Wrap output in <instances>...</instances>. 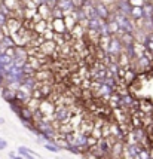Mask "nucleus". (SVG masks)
<instances>
[{
    "label": "nucleus",
    "mask_w": 153,
    "mask_h": 159,
    "mask_svg": "<svg viewBox=\"0 0 153 159\" xmlns=\"http://www.w3.org/2000/svg\"><path fill=\"white\" fill-rule=\"evenodd\" d=\"M55 109H56V104L55 101H52V100H49V98H45L40 101V106H39V110L43 113V116H54V113H55Z\"/></svg>",
    "instance_id": "obj_1"
},
{
    "label": "nucleus",
    "mask_w": 153,
    "mask_h": 159,
    "mask_svg": "<svg viewBox=\"0 0 153 159\" xmlns=\"http://www.w3.org/2000/svg\"><path fill=\"white\" fill-rule=\"evenodd\" d=\"M49 28H51V30H54V33H55V34H65V33H69L64 18L51 20L49 21Z\"/></svg>",
    "instance_id": "obj_2"
},
{
    "label": "nucleus",
    "mask_w": 153,
    "mask_h": 159,
    "mask_svg": "<svg viewBox=\"0 0 153 159\" xmlns=\"http://www.w3.org/2000/svg\"><path fill=\"white\" fill-rule=\"evenodd\" d=\"M94 6H95L98 18H101V20H104V21H109L111 18V12H110V9H109V6H107L106 3L98 2V0H94Z\"/></svg>",
    "instance_id": "obj_3"
},
{
    "label": "nucleus",
    "mask_w": 153,
    "mask_h": 159,
    "mask_svg": "<svg viewBox=\"0 0 153 159\" xmlns=\"http://www.w3.org/2000/svg\"><path fill=\"white\" fill-rule=\"evenodd\" d=\"M152 62L146 55H143L141 58L135 60V70L137 71H147V70L152 69Z\"/></svg>",
    "instance_id": "obj_4"
},
{
    "label": "nucleus",
    "mask_w": 153,
    "mask_h": 159,
    "mask_svg": "<svg viewBox=\"0 0 153 159\" xmlns=\"http://www.w3.org/2000/svg\"><path fill=\"white\" fill-rule=\"evenodd\" d=\"M7 30H9V33H11V36L16 34L20 30H21L24 25H22V22L20 20H16V18H14V16H11L9 18V21H7Z\"/></svg>",
    "instance_id": "obj_5"
},
{
    "label": "nucleus",
    "mask_w": 153,
    "mask_h": 159,
    "mask_svg": "<svg viewBox=\"0 0 153 159\" xmlns=\"http://www.w3.org/2000/svg\"><path fill=\"white\" fill-rule=\"evenodd\" d=\"M124 147H125V141H116L110 152V159H122Z\"/></svg>",
    "instance_id": "obj_6"
},
{
    "label": "nucleus",
    "mask_w": 153,
    "mask_h": 159,
    "mask_svg": "<svg viewBox=\"0 0 153 159\" xmlns=\"http://www.w3.org/2000/svg\"><path fill=\"white\" fill-rule=\"evenodd\" d=\"M116 9H118L119 12H122L124 15L129 16L132 11V6H131V3H129V0H116Z\"/></svg>",
    "instance_id": "obj_7"
},
{
    "label": "nucleus",
    "mask_w": 153,
    "mask_h": 159,
    "mask_svg": "<svg viewBox=\"0 0 153 159\" xmlns=\"http://www.w3.org/2000/svg\"><path fill=\"white\" fill-rule=\"evenodd\" d=\"M2 97L5 101L7 103H12L16 100V91L12 89V88H9V86H5V88H2Z\"/></svg>",
    "instance_id": "obj_8"
},
{
    "label": "nucleus",
    "mask_w": 153,
    "mask_h": 159,
    "mask_svg": "<svg viewBox=\"0 0 153 159\" xmlns=\"http://www.w3.org/2000/svg\"><path fill=\"white\" fill-rule=\"evenodd\" d=\"M56 49H58V45L55 43V40H46L42 46H40V51H42L43 54H46V55L54 54Z\"/></svg>",
    "instance_id": "obj_9"
},
{
    "label": "nucleus",
    "mask_w": 153,
    "mask_h": 159,
    "mask_svg": "<svg viewBox=\"0 0 153 159\" xmlns=\"http://www.w3.org/2000/svg\"><path fill=\"white\" fill-rule=\"evenodd\" d=\"M138 110H141L146 115H152L153 113V103L150 100H144V98H140L138 103Z\"/></svg>",
    "instance_id": "obj_10"
},
{
    "label": "nucleus",
    "mask_w": 153,
    "mask_h": 159,
    "mask_svg": "<svg viewBox=\"0 0 153 159\" xmlns=\"http://www.w3.org/2000/svg\"><path fill=\"white\" fill-rule=\"evenodd\" d=\"M18 116H20L21 120H27V122H33V124H34V111L30 110L27 106H24V107H22Z\"/></svg>",
    "instance_id": "obj_11"
},
{
    "label": "nucleus",
    "mask_w": 153,
    "mask_h": 159,
    "mask_svg": "<svg viewBox=\"0 0 153 159\" xmlns=\"http://www.w3.org/2000/svg\"><path fill=\"white\" fill-rule=\"evenodd\" d=\"M64 14H71L74 11V6H73V0H58V6Z\"/></svg>",
    "instance_id": "obj_12"
},
{
    "label": "nucleus",
    "mask_w": 153,
    "mask_h": 159,
    "mask_svg": "<svg viewBox=\"0 0 153 159\" xmlns=\"http://www.w3.org/2000/svg\"><path fill=\"white\" fill-rule=\"evenodd\" d=\"M51 12H52V9L46 5V3H43V5H40V6L37 7V14L42 16V20H52V16H51Z\"/></svg>",
    "instance_id": "obj_13"
},
{
    "label": "nucleus",
    "mask_w": 153,
    "mask_h": 159,
    "mask_svg": "<svg viewBox=\"0 0 153 159\" xmlns=\"http://www.w3.org/2000/svg\"><path fill=\"white\" fill-rule=\"evenodd\" d=\"M86 31H88L86 28L82 27L80 24H77L76 27L71 30V34H73V37H76L77 40H83V37L86 36Z\"/></svg>",
    "instance_id": "obj_14"
},
{
    "label": "nucleus",
    "mask_w": 153,
    "mask_h": 159,
    "mask_svg": "<svg viewBox=\"0 0 153 159\" xmlns=\"http://www.w3.org/2000/svg\"><path fill=\"white\" fill-rule=\"evenodd\" d=\"M137 70H134V69H129L128 71H126V75L125 77H124V83H125V86H129L131 83H134V80L137 79Z\"/></svg>",
    "instance_id": "obj_15"
},
{
    "label": "nucleus",
    "mask_w": 153,
    "mask_h": 159,
    "mask_svg": "<svg viewBox=\"0 0 153 159\" xmlns=\"http://www.w3.org/2000/svg\"><path fill=\"white\" fill-rule=\"evenodd\" d=\"M120 37V40L124 43V46H132V45H135V36L132 34V33H124L122 36H119Z\"/></svg>",
    "instance_id": "obj_16"
},
{
    "label": "nucleus",
    "mask_w": 153,
    "mask_h": 159,
    "mask_svg": "<svg viewBox=\"0 0 153 159\" xmlns=\"http://www.w3.org/2000/svg\"><path fill=\"white\" fill-rule=\"evenodd\" d=\"M34 25V31L36 33H40V34H43L46 30L49 28V21L46 20H40L39 22H36V24H33Z\"/></svg>",
    "instance_id": "obj_17"
},
{
    "label": "nucleus",
    "mask_w": 153,
    "mask_h": 159,
    "mask_svg": "<svg viewBox=\"0 0 153 159\" xmlns=\"http://www.w3.org/2000/svg\"><path fill=\"white\" fill-rule=\"evenodd\" d=\"M109 28H110L111 36H122L124 34L122 30H120V27H119V24L115 20H111V18L109 20Z\"/></svg>",
    "instance_id": "obj_18"
},
{
    "label": "nucleus",
    "mask_w": 153,
    "mask_h": 159,
    "mask_svg": "<svg viewBox=\"0 0 153 159\" xmlns=\"http://www.w3.org/2000/svg\"><path fill=\"white\" fill-rule=\"evenodd\" d=\"M129 16H131L135 22L140 21V20H143V18H144V9H143V7H132L131 15H129Z\"/></svg>",
    "instance_id": "obj_19"
},
{
    "label": "nucleus",
    "mask_w": 153,
    "mask_h": 159,
    "mask_svg": "<svg viewBox=\"0 0 153 159\" xmlns=\"http://www.w3.org/2000/svg\"><path fill=\"white\" fill-rule=\"evenodd\" d=\"M51 77H52V73L48 71V70H39V71L36 73V79H37L39 82H48Z\"/></svg>",
    "instance_id": "obj_20"
},
{
    "label": "nucleus",
    "mask_w": 153,
    "mask_h": 159,
    "mask_svg": "<svg viewBox=\"0 0 153 159\" xmlns=\"http://www.w3.org/2000/svg\"><path fill=\"white\" fill-rule=\"evenodd\" d=\"M15 58H21V60L28 61V58H30L28 51L25 48H22V46H16V48H15Z\"/></svg>",
    "instance_id": "obj_21"
},
{
    "label": "nucleus",
    "mask_w": 153,
    "mask_h": 159,
    "mask_svg": "<svg viewBox=\"0 0 153 159\" xmlns=\"http://www.w3.org/2000/svg\"><path fill=\"white\" fill-rule=\"evenodd\" d=\"M103 21L101 18H92L89 20V25H88V30H95V31H100L101 30V25H103Z\"/></svg>",
    "instance_id": "obj_22"
},
{
    "label": "nucleus",
    "mask_w": 153,
    "mask_h": 159,
    "mask_svg": "<svg viewBox=\"0 0 153 159\" xmlns=\"http://www.w3.org/2000/svg\"><path fill=\"white\" fill-rule=\"evenodd\" d=\"M64 21H65V25H67V30L69 31H71L73 28L77 25V21H76V18L73 16L71 14H67L65 16H64Z\"/></svg>",
    "instance_id": "obj_23"
},
{
    "label": "nucleus",
    "mask_w": 153,
    "mask_h": 159,
    "mask_svg": "<svg viewBox=\"0 0 153 159\" xmlns=\"http://www.w3.org/2000/svg\"><path fill=\"white\" fill-rule=\"evenodd\" d=\"M40 91H42L43 97L48 98L52 94V85H49L48 82H40Z\"/></svg>",
    "instance_id": "obj_24"
},
{
    "label": "nucleus",
    "mask_w": 153,
    "mask_h": 159,
    "mask_svg": "<svg viewBox=\"0 0 153 159\" xmlns=\"http://www.w3.org/2000/svg\"><path fill=\"white\" fill-rule=\"evenodd\" d=\"M0 42H2V45H3L5 48H16V43H15V40L12 39V36H5Z\"/></svg>",
    "instance_id": "obj_25"
},
{
    "label": "nucleus",
    "mask_w": 153,
    "mask_h": 159,
    "mask_svg": "<svg viewBox=\"0 0 153 159\" xmlns=\"http://www.w3.org/2000/svg\"><path fill=\"white\" fill-rule=\"evenodd\" d=\"M143 9H144V20H152L153 18V5L152 3H146V5L143 6Z\"/></svg>",
    "instance_id": "obj_26"
},
{
    "label": "nucleus",
    "mask_w": 153,
    "mask_h": 159,
    "mask_svg": "<svg viewBox=\"0 0 153 159\" xmlns=\"http://www.w3.org/2000/svg\"><path fill=\"white\" fill-rule=\"evenodd\" d=\"M100 34L103 37H111L110 28H109V21H103V25H101V30H100Z\"/></svg>",
    "instance_id": "obj_27"
},
{
    "label": "nucleus",
    "mask_w": 153,
    "mask_h": 159,
    "mask_svg": "<svg viewBox=\"0 0 153 159\" xmlns=\"http://www.w3.org/2000/svg\"><path fill=\"white\" fill-rule=\"evenodd\" d=\"M3 3H5V5L12 11V12H14L15 9L18 7V5H21V0H3Z\"/></svg>",
    "instance_id": "obj_28"
},
{
    "label": "nucleus",
    "mask_w": 153,
    "mask_h": 159,
    "mask_svg": "<svg viewBox=\"0 0 153 159\" xmlns=\"http://www.w3.org/2000/svg\"><path fill=\"white\" fill-rule=\"evenodd\" d=\"M28 64H30L36 71H39L40 67H42V66H40V61L37 60V57H30V58H28Z\"/></svg>",
    "instance_id": "obj_29"
},
{
    "label": "nucleus",
    "mask_w": 153,
    "mask_h": 159,
    "mask_svg": "<svg viewBox=\"0 0 153 159\" xmlns=\"http://www.w3.org/2000/svg\"><path fill=\"white\" fill-rule=\"evenodd\" d=\"M18 153H20L21 156H25V155H31V156H34V158L39 156L34 150H31V149H28V147H20V149H18Z\"/></svg>",
    "instance_id": "obj_30"
},
{
    "label": "nucleus",
    "mask_w": 153,
    "mask_h": 159,
    "mask_svg": "<svg viewBox=\"0 0 153 159\" xmlns=\"http://www.w3.org/2000/svg\"><path fill=\"white\" fill-rule=\"evenodd\" d=\"M51 16H52V20H56V18H64V16H65V14H64L60 7H55V9H52Z\"/></svg>",
    "instance_id": "obj_31"
},
{
    "label": "nucleus",
    "mask_w": 153,
    "mask_h": 159,
    "mask_svg": "<svg viewBox=\"0 0 153 159\" xmlns=\"http://www.w3.org/2000/svg\"><path fill=\"white\" fill-rule=\"evenodd\" d=\"M42 37L45 39V40H54V39H55V33H54V30L48 28V30L42 34Z\"/></svg>",
    "instance_id": "obj_32"
},
{
    "label": "nucleus",
    "mask_w": 153,
    "mask_h": 159,
    "mask_svg": "<svg viewBox=\"0 0 153 159\" xmlns=\"http://www.w3.org/2000/svg\"><path fill=\"white\" fill-rule=\"evenodd\" d=\"M43 146H45V149H46V150H49V152H54V153H56V152H60V150H61V149H60L55 143H46V144H43Z\"/></svg>",
    "instance_id": "obj_33"
},
{
    "label": "nucleus",
    "mask_w": 153,
    "mask_h": 159,
    "mask_svg": "<svg viewBox=\"0 0 153 159\" xmlns=\"http://www.w3.org/2000/svg\"><path fill=\"white\" fill-rule=\"evenodd\" d=\"M31 98H34V100H39V101L45 100V97H43V94H42V91H40V88H37V89H34L33 92H31Z\"/></svg>",
    "instance_id": "obj_34"
},
{
    "label": "nucleus",
    "mask_w": 153,
    "mask_h": 159,
    "mask_svg": "<svg viewBox=\"0 0 153 159\" xmlns=\"http://www.w3.org/2000/svg\"><path fill=\"white\" fill-rule=\"evenodd\" d=\"M129 3H131L132 7H143L144 5H146L144 0H129Z\"/></svg>",
    "instance_id": "obj_35"
},
{
    "label": "nucleus",
    "mask_w": 153,
    "mask_h": 159,
    "mask_svg": "<svg viewBox=\"0 0 153 159\" xmlns=\"http://www.w3.org/2000/svg\"><path fill=\"white\" fill-rule=\"evenodd\" d=\"M9 18H11V16H7V15H5V14H2V12H0V27L3 28L5 25H7Z\"/></svg>",
    "instance_id": "obj_36"
},
{
    "label": "nucleus",
    "mask_w": 153,
    "mask_h": 159,
    "mask_svg": "<svg viewBox=\"0 0 153 159\" xmlns=\"http://www.w3.org/2000/svg\"><path fill=\"white\" fill-rule=\"evenodd\" d=\"M85 0H73V6H74V9H82V7L85 6Z\"/></svg>",
    "instance_id": "obj_37"
},
{
    "label": "nucleus",
    "mask_w": 153,
    "mask_h": 159,
    "mask_svg": "<svg viewBox=\"0 0 153 159\" xmlns=\"http://www.w3.org/2000/svg\"><path fill=\"white\" fill-rule=\"evenodd\" d=\"M140 158L141 159H152L150 158V152H149V149H143V150L140 152Z\"/></svg>",
    "instance_id": "obj_38"
},
{
    "label": "nucleus",
    "mask_w": 153,
    "mask_h": 159,
    "mask_svg": "<svg viewBox=\"0 0 153 159\" xmlns=\"http://www.w3.org/2000/svg\"><path fill=\"white\" fill-rule=\"evenodd\" d=\"M74 49H76V51H83L85 49V42L83 40H77L76 43H74Z\"/></svg>",
    "instance_id": "obj_39"
},
{
    "label": "nucleus",
    "mask_w": 153,
    "mask_h": 159,
    "mask_svg": "<svg viewBox=\"0 0 153 159\" xmlns=\"http://www.w3.org/2000/svg\"><path fill=\"white\" fill-rule=\"evenodd\" d=\"M144 48H146V51H149V52H152L153 54V42L146 40L144 42Z\"/></svg>",
    "instance_id": "obj_40"
},
{
    "label": "nucleus",
    "mask_w": 153,
    "mask_h": 159,
    "mask_svg": "<svg viewBox=\"0 0 153 159\" xmlns=\"http://www.w3.org/2000/svg\"><path fill=\"white\" fill-rule=\"evenodd\" d=\"M6 147H7V141L5 139H0V150H3Z\"/></svg>",
    "instance_id": "obj_41"
},
{
    "label": "nucleus",
    "mask_w": 153,
    "mask_h": 159,
    "mask_svg": "<svg viewBox=\"0 0 153 159\" xmlns=\"http://www.w3.org/2000/svg\"><path fill=\"white\" fill-rule=\"evenodd\" d=\"M9 159H24V158H21V156H16V155H15V152H9Z\"/></svg>",
    "instance_id": "obj_42"
},
{
    "label": "nucleus",
    "mask_w": 153,
    "mask_h": 159,
    "mask_svg": "<svg viewBox=\"0 0 153 159\" xmlns=\"http://www.w3.org/2000/svg\"><path fill=\"white\" fill-rule=\"evenodd\" d=\"M3 82H5V73H2V71H0V86L3 85Z\"/></svg>",
    "instance_id": "obj_43"
},
{
    "label": "nucleus",
    "mask_w": 153,
    "mask_h": 159,
    "mask_svg": "<svg viewBox=\"0 0 153 159\" xmlns=\"http://www.w3.org/2000/svg\"><path fill=\"white\" fill-rule=\"evenodd\" d=\"M147 40L153 42V31H152V33H147Z\"/></svg>",
    "instance_id": "obj_44"
},
{
    "label": "nucleus",
    "mask_w": 153,
    "mask_h": 159,
    "mask_svg": "<svg viewBox=\"0 0 153 159\" xmlns=\"http://www.w3.org/2000/svg\"><path fill=\"white\" fill-rule=\"evenodd\" d=\"M24 159H37V158H34V156H31V155H25V156H24Z\"/></svg>",
    "instance_id": "obj_45"
},
{
    "label": "nucleus",
    "mask_w": 153,
    "mask_h": 159,
    "mask_svg": "<svg viewBox=\"0 0 153 159\" xmlns=\"http://www.w3.org/2000/svg\"><path fill=\"white\" fill-rule=\"evenodd\" d=\"M149 152H150V158L153 159V147H150V149H149Z\"/></svg>",
    "instance_id": "obj_46"
},
{
    "label": "nucleus",
    "mask_w": 153,
    "mask_h": 159,
    "mask_svg": "<svg viewBox=\"0 0 153 159\" xmlns=\"http://www.w3.org/2000/svg\"><path fill=\"white\" fill-rule=\"evenodd\" d=\"M3 124H5V119H3L2 116H0V125H3Z\"/></svg>",
    "instance_id": "obj_47"
},
{
    "label": "nucleus",
    "mask_w": 153,
    "mask_h": 159,
    "mask_svg": "<svg viewBox=\"0 0 153 159\" xmlns=\"http://www.w3.org/2000/svg\"><path fill=\"white\" fill-rule=\"evenodd\" d=\"M2 31H3V30H2V27H0V33H2Z\"/></svg>",
    "instance_id": "obj_48"
},
{
    "label": "nucleus",
    "mask_w": 153,
    "mask_h": 159,
    "mask_svg": "<svg viewBox=\"0 0 153 159\" xmlns=\"http://www.w3.org/2000/svg\"><path fill=\"white\" fill-rule=\"evenodd\" d=\"M152 5H153V0H152Z\"/></svg>",
    "instance_id": "obj_49"
},
{
    "label": "nucleus",
    "mask_w": 153,
    "mask_h": 159,
    "mask_svg": "<svg viewBox=\"0 0 153 159\" xmlns=\"http://www.w3.org/2000/svg\"><path fill=\"white\" fill-rule=\"evenodd\" d=\"M85 2H88V0H85Z\"/></svg>",
    "instance_id": "obj_50"
},
{
    "label": "nucleus",
    "mask_w": 153,
    "mask_h": 159,
    "mask_svg": "<svg viewBox=\"0 0 153 159\" xmlns=\"http://www.w3.org/2000/svg\"><path fill=\"white\" fill-rule=\"evenodd\" d=\"M100 2H101V0H100Z\"/></svg>",
    "instance_id": "obj_51"
}]
</instances>
